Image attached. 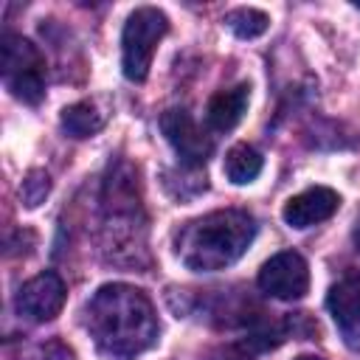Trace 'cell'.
<instances>
[{
	"instance_id": "6da1fadb",
	"label": "cell",
	"mask_w": 360,
	"mask_h": 360,
	"mask_svg": "<svg viewBox=\"0 0 360 360\" xmlns=\"http://www.w3.org/2000/svg\"><path fill=\"white\" fill-rule=\"evenodd\" d=\"M84 323L110 360H132L158 338V315L143 290L104 284L84 307Z\"/></svg>"
},
{
	"instance_id": "7a4b0ae2",
	"label": "cell",
	"mask_w": 360,
	"mask_h": 360,
	"mask_svg": "<svg viewBox=\"0 0 360 360\" xmlns=\"http://www.w3.org/2000/svg\"><path fill=\"white\" fill-rule=\"evenodd\" d=\"M256 236V222L248 211L222 208L186 222L177 233V256L194 273L225 270L250 248Z\"/></svg>"
},
{
	"instance_id": "3957f363",
	"label": "cell",
	"mask_w": 360,
	"mask_h": 360,
	"mask_svg": "<svg viewBox=\"0 0 360 360\" xmlns=\"http://www.w3.org/2000/svg\"><path fill=\"white\" fill-rule=\"evenodd\" d=\"M166 31H169V20L160 8L141 6L127 17L124 34H121V68L129 82L146 79L155 48L166 37Z\"/></svg>"
},
{
	"instance_id": "277c9868",
	"label": "cell",
	"mask_w": 360,
	"mask_h": 360,
	"mask_svg": "<svg viewBox=\"0 0 360 360\" xmlns=\"http://www.w3.org/2000/svg\"><path fill=\"white\" fill-rule=\"evenodd\" d=\"M0 68L6 87L20 101L37 104L45 96V59L31 39L6 31L0 39Z\"/></svg>"
},
{
	"instance_id": "5b68a950",
	"label": "cell",
	"mask_w": 360,
	"mask_h": 360,
	"mask_svg": "<svg viewBox=\"0 0 360 360\" xmlns=\"http://www.w3.org/2000/svg\"><path fill=\"white\" fill-rule=\"evenodd\" d=\"M259 287L278 301H298L309 290V267L301 253L281 250L270 256L259 270Z\"/></svg>"
},
{
	"instance_id": "8992f818",
	"label": "cell",
	"mask_w": 360,
	"mask_h": 360,
	"mask_svg": "<svg viewBox=\"0 0 360 360\" xmlns=\"http://www.w3.org/2000/svg\"><path fill=\"white\" fill-rule=\"evenodd\" d=\"M160 132L166 135V141L183 160V166H188V169H200L214 152L211 135L205 129H200L197 121L186 110H166L160 115Z\"/></svg>"
},
{
	"instance_id": "52a82bcc",
	"label": "cell",
	"mask_w": 360,
	"mask_h": 360,
	"mask_svg": "<svg viewBox=\"0 0 360 360\" xmlns=\"http://www.w3.org/2000/svg\"><path fill=\"white\" fill-rule=\"evenodd\" d=\"M65 298H68V290H65V281L56 276V273H39L34 278H28L20 290H17V298H14V307L20 315H25L28 321H53L62 307H65Z\"/></svg>"
},
{
	"instance_id": "ba28073f",
	"label": "cell",
	"mask_w": 360,
	"mask_h": 360,
	"mask_svg": "<svg viewBox=\"0 0 360 360\" xmlns=\"http://www.w3.org/2000/svg\"><path fill=\"white\" fill-rule=\"evenodd\" d=\"M326 309L343 338V343L360 352V276H340L326 295Z\"/></svg>"
},
{
	"instance_id": "9c48e42d",
	"label": "cell",
	"mask_w": 360,
	"mask_h": 360,
	"mask_svg": "<svg viewBox=\"0 0 360 360\" xmlns=\"http://www.w3.org/2000/svg\"><path fill=\"white\" fill-rule=\"evenodd\" d=\"M338 208H340V194L338 191H332L326 186H312V188L290 197L281 208V217L290 228L304 231V228H312V225L329 219Z\"/></svg>"
},
{
	"instance_id": "30bf717a",
	"label": "cell",
	"mask_w": 360,
	"mask_h": 360,
	"mask_svg": "<svg viewBox=\"0 0 360 360\" xmlns=\"http://www.w3.org/2000/svg\"><path fill=\"white\" fill-rule=\"evenodd\" d=\"M248 101H250V87L248 84H233L228 90H219L211 96L208 107H205V121L214 132H231L245 110H248Z\"/></svg>"
},
{
	"instance_id": "8fae6325",
	"label": "cell",
	"mask_w": 360,
	"mask_h": 360,
	"mask_svg": "<svg viewBox=\"0 0 360 360\" xmlns=\"http://www.w3.org/2000/svg\"><path fill=\"white\" fill-rule=\"evenodd\" d=\"M107 124V112L96 101H76L62 110V129L70 138H90L101 132Z\"/></svg>"
},
{
	"instance_id": "7c38bea8",
	"label": "cell",
	"mask_w": 360,
	"mask_h": 360,
	"mask_svg": "<svg viewBox=\"0 0 360 360\" xmlns=\"http://www.w3.org/2000/svg\"><path fill=\"white\" fill-rule=\"evenodd\" d=\"M262 155L250 146V143H236L228 155H225V177L236 186H245V183H253L259 174H262Z\"/></svg>"
},
{
	"instance_id": "4fadbf2b",
	"label": "cell",
	"mask_w": 360,
	"mask_h": 360,
	"mask_svg": "<svg viewBox=\"0 0 360 360\" xmlns=\"http://www.w3.org/2000/svg\"><path fill=\"white\" fill-rule=\"evenodd\" d=\"M228 28L239 37V39H253V37H262L270 25V17L259 8H233L228 17H225Z\"/></svg>"
},
{
	"instance_id": "5bb4252c",
	"label": "cell",
	"mask_w": 360,
	"mask_h": 360,
	"mask_svg": "<svg viewBox=\"0 0 360 360\" xmlns=\"http://www.w3.org/2000/svg\"><path fill=\"white\" fill-rule=\"evenodd\" d=\"M48 191H51V177L42 169H31L22 180V186H20V197L28 208H37L39 202H45Z\"/></svg>"
},
{
	"instance_id": "9a60e30c",
	"label": "cell",
	"mask_w": 360,
	"mask_h": 360,
	"mask_svg": "<svg viewBox=\"0 0 360 360\" xmlns=\"http://www.w3.org/2000/svg\"><path fill=\"white\" fill-rule=\"evenodd\" d=\"M205 360H250L239 346H222V349H217V352H211Z\"/></svg>"
},
{
	"instance_id": "2e32d148",
	"label": "cell",
	"mask_w": 360,
	"mask_h": 360,
	"mask_svg": "<svg viewBox=\"0 0 360 360\" xmlns=\"http://www.w3.org/2000/svg\"><path fill=\"white\" fill-rule=\"evenodd\" d=\"M295 360H323V357H315V354H301V357H295Z\"/></svg>"
},
{
	"instance_id": "e0dca14e",
	"label": "cell",
	"mask_w": 360,
	"mask_h": 360,
	"mask_svg": "<svg viewBox=\"0 0 360 360\" xmlns=\"http://www.w3.org/2000/svg\"><path fill=\"white\" fill-rule=\"evenodd\" d=\"M354 239H357V245H360V228H357V231H354Z\"/></svg>"
}]
</instances>
